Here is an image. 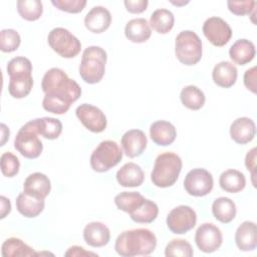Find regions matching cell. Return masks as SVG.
Listing matches in <instances>:
<instances>
[{"label":"cell","instance_id":"11","mask_svg":"<svg viewBox=\"0 0 257 257\" xmlns=\"http://www.w3.org/2000/svg\"><path fill=\"white\" fill-rule=\"evenodd\" d=\"M195 243L204 253L215 252L223 243L222 232L213 223H203L196 231Z\"/></svg>","mask_w":257,"mask_h":257},{"label":"cell","instance_id":"30","mask_svg":"<svg viewBox=\"0 0 257 257\" xmlns=\"http://www.w3.org/2000/svg\"><path fill=\"white\" fill-rule=\"evenodd\" d=\"M174 23V14L165 8L155 10L150 17V26L160 34H166L171 31Z\"/></svg>","mask_w":257,"mask_h":257},{"label":"cell","instance_id":"5","mask_svg":"<svg viewBox=\"0 0 257 257\" xmlns=\"http://www.w3.org/2000/svg\"><path fill=\"white\" fill-rule=\"evenodd\" d=\"M202 41L198 34L192 30L181 31L175 41V54L177 59L185 65H194L202 58Z\"/></svg>","mask_w":257,"mask_h":257},{"label":"cell","instance_id":"26","mask_svg":"<svg viewBox=\"0 0 257 257\" xmlns=\"http://www.w3.org/2000/svg\"><path fill=\"white\" fill-rule=\"evenodd\" d=\"M219 185L225 192L232 194L239 193L246 186V178L240 171L229 169L220 175Z\"/></svg>","mask_w":257,"mask_h":257},{"label":"cell","instance_id":"17","mask_svg":"<svg viewBox=\"0 0 257 257\" xmlns=\"http://www.w3.org/2000/svg\"><path fill=\"white\" fill-rule=\"evenodd\" d=\"M256 135V125L252 118L242 116L236 118L230 125L231 139L240 145L251 142Z\"/></svg>","mask_w":257,"mask_h":257},{"label":"cell","instance_id":"15","mask_svg":"<svg viewBox=\"0 0 257 257\" xmlns=\"http://www.w3.org/2000/svg\"><path fill=\"white\" fill-rule=\"evenodd\" d=\"M51 183L49 178L39 172L30 174L24 181L23 192L37 199L44 200L50 193Z\"/></svg>","mask_w":257,"mask_h":257},{"label":"cell","instance_id":"34","mask_svg":"<svg viewBox=\"0 0 257 257\" xmlns=\"http://www.w3.org/2000/svg\"><path fill=\"white\" fill-rule=\"evenodd\" d=\"M17 11L23 19L35 21L41 17L43 5L39 0H19L17 1Z\"/></svg>","mask_w":257,"mask_h":257},{"label":"cell","instance_id":"9","mask_svg":"<svg viewBox=\"0 0 257 257\" xmlns=\"http://www.w3.org/2000/svg\"><path fill=\"white\" fill-rule=\"evenodd\" d=\"M167 226L174 234H185L197 223V214L190 206L180 205L172 209L167 216Z\"/></svg>","mask_w":257,"mask_h":257},{"label":"cell","instance_id":"3","mask_svg":"<svg viewBox=\"0 0 257 257\" xmlns=\"http://www.w3.org/2000/svg\"><path fill=\"white\" fill-rule=\"evenodd\" d=\"M182 167L183 163L179 155L173 152L162 153L155 160L151 181L159 188L171 187L177 182Z\"/></svg>","mask_w":257,"mask_h":257},{"label":"cell","instance_id":"41","mask_svg":"<svg viewBox=\"0 0 257 257\" xmlns=\"http://www.w3.org/2000/svg\"><path fill=\"white\" fill-rule=\"evenodd\" d=\"M51 3L57 9L68 13H79L86 5L85 0H52Z\"/></svg>","mask_w":257,"mask_h":257},{"label":"cell","instance_id":"46","mask_svg":"<svg viewBox=\"0 0 257 257\" xmlns=\"http://www.w3.org/2000/svg\"><path fill=\"white\" fill-rule=\"evenodd\" d=\"M1 215L0 218L4 219L10 212H11V203L8 198L5 196H1Z\"/></svg>","mask_w":257,"mask_h":257},{"label":"cell","instance_id":"13","mask_svg":"<svg viewBox=\"0 0 257 257\" xmlns=\"http://www.w3.org/2000/svg\"><path fill=\"white\" fill-rule=\"evenodd\" d=\"M75 114L80 122L92 133H101L106 127V116L102 110L95 105L82 103L76 107Z\"/></svg>","mask_w":257,"mask_h":257},{"label":"cell","instance_id":"18","mask_svg":"<svg viewBox=\"0 0 257 257\" xmlns=\"http://www.w3.org/2000/svg\"><path fill=\"white\" fill-rule=\"evenodd\" d=\"M83 239L91 247H103L110 240V232L103 223L96 221L90 222L83 229Z\"/></svg>","mask_w":257,"mask_h":257},{"label":"cell","instance_id":"21","mask_svg":"<svg viewBox=\"0 0 257 257\" xmlns=\"http://www.w3.org/2000/svg\"><path fill=\"white\" fill-rule=\"evenodd\" d=\"M235 243L241 251H252L257 246L256 224L252 221H244L235 232Z\"/></svg>","mask_w":257,"mask_h":257},{"label":"cell","instance_id":"31","mask_svg":"<svg viewBox=\"0 0 257 257\" xmlns=\"http://www.w3.org/2000/svg\"><path fill=\"white\" fill-rule=\"evenodd\" d=\"M133 221L137 223H152L156 220L159 214L158 205L149 199H145L144 202L139 205L135 210L128 213Z\"/></svg>","mask_w":257,"mask_h":257},{"label":"cell","instance_id":"4","mask_svg":"<svg viewBox=\"0 0 257 257\" xmlns=\"http://www.w3.org/2000/svg\"><path fill=\"white\" fill-rule=\"evenodd\" d=\"M107 55L100 46L86 47L81 56V61L78 67L79 75L83 81L89 84L99 82L105 72V63Z\"/></svg>","mask_w":257,"mask_h":257},{"label":"cell","instance_id":"32","mask_svg":"<svg viewBox=\"0 0 257 257\" xmlns=\"http://www.w3.org/2000/svg\"><path fill=\"white\" fill-rule=\"evenodd\" d=\"M180 99L184 106L192 110L202 108L206 101L204 92L196 85H187L183 87L180 93Z\"/></svg>","mask_w":257,"mask_h":257},{"label":"cell","instance_id":"24","mask_svg":"<svg viewBox=\"0 0 257 257\" xmlns=\"http://www.w3.org/2000/svg\"><path fill=\"white\" fill-rule=\"evenodd\" d=\"M256 54L255 45L248 39L236 40L229 49V56L234 63L245 65L253 60Z\"/></svg>","mask_w":257,"mask_h":257},{"label":"cell","instance_id":"14","mask_svg":"<svg viewBox=\"0 0 257 257\" xmlns=\"http://www.w3.org/2000/svg\"><path fill=\"white\" fill-rule=\"evenodd\" d=\"M123 153L128 158H137L141 156L147 148L148 140L142 130L134 128L125 132L120 140Z\"/></svg>","mask_w":257,"mask_h":257},{"label":"cell","instance_id":"27","mask_svg":"<svg viewBox=\"0 0 257 257\" xmlns=\"http://www.w3.org/2000/svg\"><path fill=\"white\" fill-rule=\"evenodd\" d=\"M37 134L47 140L57 139L62 132V123L54 117L44 116L31 120Z\"/></svg>","mask_w":257,"mask_h":257},{"label":"cell","instance_id":"37","mask_svg":"<svg viewBox=\"0 0 257 257\" xmlns=\"http://www.w3.org/2000/svg\"><path fill=\"white\" fill-rule=\"evenodd\" d=\"M165 255L167 257L181 256V257H192L194 255L191 244L185 239H173L171 240L166 248Z\"/></svg>","mask_w":257,"mask_h":257},{"label":"cell","instance_id":"19","mask_svg":"<svg viewBox=\"0 0 257 257\" xmlns=\"http://www.w3.org/2000/svg\"><path fill=\"white\" fill-rule=\"evenodd\" d=\"M117 183L125 188L139 187L144 183L145 173L136 163L130 162L124 164L115 175Z\"/></svg>","mask_w":257,"mask_h":257},{"label":"cell","instance_id":"36","mask_svg":"<svg viewBox=\"0 0 257 257\" xmlns=\"http://www.w3.org/2000/svg\"><path fill=\"white\" fill-rule=\"evenodd\" d=\"M7 73L9 77H18L24 75H32L31 61L24 56H16L7 64Z\"/></svg>","mask_w":257,"mask_h":257},{"label":"cell","instance_id":"12","mask_svg":"<svg viewBox=\"0 0 257 257\" xmlns=\"http://www.w3.org/2000/svg\"><path fill=\"white\" fill-rule=\"evenodd\" d=\"M203 33L205 37L215 46L221 47L229 42L232 37L230 25L222 18L213 16L208 18L203 24Z\"/></svg>","mask_w":257,"mask_h":257},{"label":"cell","instance_id":"20","mask_svg":"<svg viewBox=\"0 0 257 257\" xmlns=\"http://www.w3.org/2000/svg\"><path fill=\"white\" fill-rule=\"evenodd\" d=\"M150 137L156 145L166 147L174 143L177 137V131L173 123L161 119L151 124Z\"/></svg>","mask_w":257,"mask_h":257},{"label":"cell","instance_id":"38","mask_svg":"<svg viewBox=\"0 0 257 257\" xmlns=\"http://www.w3.org/2000/svg\"><path fill=\"white\" fill-rule=\"evenodd\" d=\"M21 43L19 33L14 29H2L0 32V49L3 52H13Z\"/></svg>","mask_w":257,"mask_h":257},{"label":"cell","instance_id":"2","mask_svg":"<svg viewBox=\"0 0 257 257\" xmlns=\"http://www.w3.org/2000/svg\"><path fill=\"white\" fill-rule=\"evenodd\" d=\"M157 247L156 235L147 228H138L121 232L114 243L116 253L123 257L150 255Z\"/></svg>","mask_w":257,"mask_h":257},{"label":"cell","instance_id":"35","mask_svg":"<svg viewBox=\"0 0 257 257\" xmlns=\"http://www.w3.org/2000/svg\"><path fill=\"white\" fill-rule=\"evenodd\" d=\"M145 199L139 192H121L114 197V204L118 210L128 214L141 205Z\"/></svg>","mask_w":257,"mask_h":257},{"label":"cell","instance_id":"47","mask_svg":"<svg viewBox=\"0 0 257 257\" xmlns=\"http://www.w3.org/2000/svg\"><path fill=\"white\" fill-rule=\"evenodd\" d=\"M9 128L5 123H1V146H4L6 141L9 139Z\"/></svg>","mask_w":257,"mask_h":257},{"label":"cell","instance_id":"25","mask_svg":"<svg viewBox=\"0 0 257 257\" xmlns=\"http://www.w3.org/2000/svg\"><path fill=\"white\" fill-rule=\"evenodd\" d=\"M44 200L37 199L26 193H20L16 198V209L17 211L26 218L37 217L44 209Z\"/></svg>","mask_w":257,"mask_h":257},{"label":"cell","instance_id":"10","mask_svg":"<svg viewBox=\"0 0 257 257\" xmlns=\"http://www.w3.org/2000/svg\"><path fill=\"white\" fill-rule=\"evenodd\" d=\"M214 186L212 174L203 168L191 170L185 177L184 188L186 192L194 197L208 195Z\"/></svg>","mask_w":257,"mask_h":257},{"label":"cell","instance_id":"44","mask_svg":"<svg viewBox=\"0 0 257 257\" xmlns=\"http://www.w3.org/2000/svg\"><path fill=\"white\" fill-rule=\"evenodd\" d=\"M245 166L248 171L251 172L252 174V180L254 179L255 176V169H256V148L251 149L246 157H245Z\"/></svg>","mask_w":257,"mask_h":257},{"label":"cell","instance_id":"23","mask_svg":"<svg viewBox=\"0 0 257 257\" xmlns=\"http://www.w3.org/2000/svg\"><path fill=\"white\" fill-rule=\"evenodd\" d=\"M124 35L134 43L146 42L152 35L150 23L146 18H134L125 24Z\"/></svg>","mask_w":257,"mask_h":257},{"label":"cell","instance_id":"8","mask_svg":"<svg viewBox=\"0 0 257 257\" xmlns=\"http://www.w3.org/2000/svg\"><path fill=\"white\" fill-rule=\"evenodd\" d=\"M38 134L34 128L31 120L26 122L18 131L15 140L14 148L24 158L36 159L38 158L43 150V145L40 139L37 137Z\"/></svg>","mask_w":257,"mask_h":257},{"label":"cell","instance_id":"1","mask_svg":"<svg viewBox=\"0 0 257 257\" xmlns=\"http://www.w3.org/2000/svg\"><path fill=\"white\" fill-rule=\"evenodd\" d=\"M41 88L45 93L42 106L46 111L54 114L65 113L81 95L78 83L58 67H52L45 72Z\"/></svg>","mask_w":257,"mask_h":257},{"label":"cell","instance_id":"6","mask_svg":"<svg viewBox=\"0 0 257 257\" xmlns=\"http://www.w3.org/2000/svg\"><path fill=\"white\" fill-rule=\"evenodd\" d=\"M122 159V150L118 144L105 140L98 144L90 156V166L94 172L104 173L115 167Z\"/></svg>","mask_w":257,"mask_h":257},{"label":"cell","instance_id":"28","mask_svg":"<svg viewBox=\"0 0 257 257\" xmlns=\"http://www.w3.org/2000/svg\"><path fill=\"white\" fill-rule=\"evenodd\" d=\"M212 213L219 222L227 224L236 217L237 208L230 198L219 197L212 204Z\"/></svg>","mask_w":257,"mask_h":257},{"label":"cell","instance_id":"39","mask_svg":"<svg viewBox=\"0 0 257 257\" xmlns=\"http://www.w3.org/2000/svg\"><path fill=\"white\" fill-rule=\"evenodd\" d=\"M1 172L5 177L12 178L16 176L20 169L19 159L11 152H5L0 158Z\"/></svg>","mask_w":257,"mask_h":257},{"label":"cell","instance_id":"40","mask_svg":"<svg viewBox=\"0 0 257 257\" xmlns=\"http://www.w3.org/2000/svg\"><path fill=\"white\" fill-rule=\"evenodd\" d=\"M228 9L235 15H250L255 11L256 1L253 0H245V1H228L227 2Z\"/></svg>","mask_w":257,"mask_h":257},{"label":"cell","instance_id":"43","mask_svg":"<svg viewBox=\"0 0 257 257\" xmlns=\"http://www.w3.org/2000/svg\"><path fill=\"white\" fill-rule=\"evenodd\" d=\"M244 84L248 90L256 93V66H252L244 73Z\"/></svg>","mask_w":257,"mask_h":257},{"label":"cell","instance_id":"33","mask_svg":"<svg viewBox=\"0 0 257 257\" xmlns=\"http://www.w3.org/2000/svg\"><path fill=\"white\" fill-rule=\"evenodd\" d=\"M33 86L32 75H24L18 77H10L8 91L14 98H23L27 96Z\"/></svg>","mask_w":257,"mask_h":257},{"label":"cell","instance_id":"7","mask_svg":"<svg viewBox=\"0 0 257 257\" xmlns=\"http://www.w3.org/2000/svg\"><path fill=\"white\" fill-rule=\"evenodd\" d=\"M50 48L63 58L75 57L81 49L79 39L63 27L53 28L47 36Z\"/></svg>","mask_w":257,"mask_h":257},{"label":"cell","instance_id":"22","mask_svg":"<svg viewBox=\"0 0 257 257\" xmlns=\"http://www.w3.org/2000/svg\"><path fill=\"white\" fill-rule=\"evenodd\" d=\"M237 67L229 61H221L217 63L212 71V78L215 84L224 88L233 86L237 80Z\"/></svg>","mask_w":257,"mask_h":257},{"label":"cell","instance_id":"45","mask_svg":"<svg viewBox=\"0 0 257 257\" xmlns=\"http://www.w3.org/2000/svg\"><path fill=\"white\" fill-rule=\"evenodd\" d=\"M65 256H97L96 253L89 252L84 250V248L80 246H71L68 248V250L64 253Z\"/></svg>","mask_w":257,"mask_h":257},{"label":"cell","instance_id":"42","mask_svg":"<svg viewBox=\"0 0 257 257\" xmlns=\"http://www.w3.org/2000/svg\"><path fill=\"white\" fill-rule=\"evenodd\" d=\"M126 11L134 14H139L144 12L149 4L148 0H125L123 2Z\"/></svg>","mask_w":257,"mask_h":257},{"label":"cell","instance_id":"29","mask_svg":"<svg viewBox=\"0 0 257 257\" xmlns=\"http://www.w3.org/2000/svg\"><path fill=\"white\" fill-rule=\"evenodd\" d=\"M1 254L3 257H17V256H36L38 255L30 246L24 243L21 239L11 237L5 240L1 247Z\"/></svg>","mask_w":257,"mask_h":257},{"label":"cell","instance_id":"16","mask_svg":"<svg viewBox=\"0 0 257 257\" xmlns=\"http://www.w3.org/2000/svg\"><path fill=\"white\" fill-rule=\"evenodd\" d=\"M110 12L103 6L92 7L84 17V25L92 33L104 32L110 26Z\"/></svg>","mask_w":257,"mask_h":257}]
</instances>
